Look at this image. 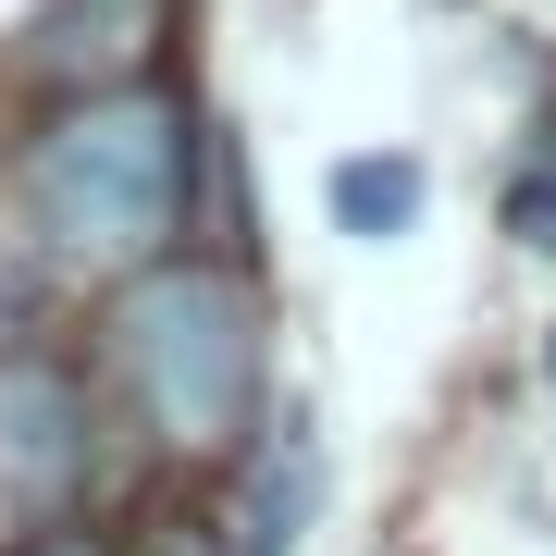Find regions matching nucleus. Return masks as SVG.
Instances as JSON below:
<instances>
[{"label":"nucleus","mask_w":556,"mask_h":556,"mask_svg":"<svg viewBox=\"0 0 556 556\" xmlns=\"http://www.w3.org/2000/svg\"><path fill=\"white\" fill-rule=\"evenodd\" d=\"M334 223L346 236H408L420 223V161H346L334 174Z\"/></svg>","instance_id":"423d86ee"},{"label":"nucleus","mask_w":556,"mask_h":556,"mask_svg":"<svg viewBox=\"0 0 556 556\" xmlns=\"http://www.w3.org/2000/svg\"><path fill=\"white\" fill-rule=\"evenodd\" d=\"M507 236L556 260V149H532V161L507 174Z\"/></svg>","instance_id":"0eeeda50"},{"label":"nucleus","mask_w":556,"mask_h":556,"mask_svg":"<svg viewBox=\"0 0 556 556\" xmlns=\"http://www.w3.org/2000/svg\"><path fill=\"white\" fill-rule=\"evenodd\" d=\"M13 556H100V544H87V532H25Z\"/></svg>","instance_id":"6e6552de"},{"label":"nucleus","mask_w":556,"mask_h":556,"mask_svg":"<svg viewBox=\"0 0 556 556\" xmlns=\"http://www.w3.org/2000/svg\"><path fill=\"white\" fill-rule=\"evenodd\" d=\"M112 371L174 457H236L260 420V309L211 260H161L112 309Z\"/></svg>","instance_id":"f03ea898"},{"label":"nucleus","mask_w":556,"mask_h":556,"mask_svg":"<svg viewBox=\"0 0 556 556\" xmlns=\"http://www.w3.org/2000/svg\"><path fill=\"white\" fill-rule=\"evenodd\" d=\"M309 495H321V457H309V433H298V420H285V433L260 445V470H248L236 556H285V544H298V519H309Z\"/></svg>","instance_id":"39448f33"},{"label":"nucleus","mask_w":556,"mask_h":556,"mask_svg":"<svg viewBox=\"0 0 556 556\" xmlns=\"http://www.w3.org/2000/svg\"><path fill=\"white\" fill-rule=\"evenodd\" d=\"M186 161H199L186 100H161V87L75 100L25 149V223L75 273H161V248L186 223Z\"/></svg>","instance_id":"f257e3e1"},{"label":"nucleus","mask_w":556,"mask_h":556,"mask_svg":"<svg viewBox=\"0 0 556 556\" xmlns=\"http://www.w3.org/2000/svg\"><path fill=\"white\" fill-rule=\"evenodd\" d=\"M87 482H100V408H87V383L38 346H0V495L25 519H62Z\"/></svg>","instance_id":"7ed1b4c3"},{"label":"nucleus","mask_w":556,"mask_h":556,"mask_svg":"<svg viewBox=\"0 0 556 556\" xmlns=\"http://www.w3.org/2000/svg\"><path fill=\"white\" fill-rule=\"evenodd\" d=\"M149 50H161V0H50L25 25V62L62 75L75 100H124L149 75Z\"/></svg>","instance_id":"20e7f679"},{"label":"nucleus","mask_w":556,"mask_h":556,"mask_svg":"<svg viewBox=\"0 0 556 556\" xmlns=\"http://www.w3.org/2000/svg\"><path fill=\"white\" fill-rule=\"evenodd\" d=\"M544 383H556V346H544Z\"/></svg>","instance_id":"1a4fd4ad"}]
</instances>
